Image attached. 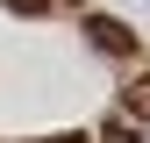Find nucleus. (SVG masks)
<instances>
[{
  "label": "nucleus",
  "mask_w": 150,
  "mask_h": 143,
  "mask_svg": "<svg viewBox=\"0 0 150 143\" xmlns=\"http://www.w3.org/2000/svg\"><path fill=\"white\" fill-rule=\"evenodd\" d=\"M86 36H93V50H107V57H136V29H129L122 14H86Z\"/></svg>",
  "instance_id": "obj_1"
},
{
  "label": "nucleus",
  "mask_w": 150,
  "mask_h": 143,
  "mask_svg": "<svg viewBox=\"0 0 150 143\" xmlns=\"http://www.w3.org/2000/svg\"><path fill=\"white\" fill-rule=\"evenodd\" d=\"M122 122H150V72H136L122 86Z\"/></svg>",
  "instance_id": "obj_2"
},
{
  "label": "nucleus",
  "mask_w": 150,
  "mask_h": 143,
  "mask_svg": "<svg viewBox=\"0 0 150 143\" xmlns=\"http://www.w3.org/2000/svg\"><path fill=\"white\" fill-rule=\"evenodd\" d=\"M100 143H136V122H122V115H115V122L100 129Z\"/></svg>",
  "instance_id": "obj_3"
},
{
  "label": "nucleus",
  "mask_w": 150,
  "mask_h": 143,
  "mask_svg": "<svg viewBox=\"0 0 150 143\" xmlns=\"http://www.w3.org/2000/svg\"><path fill=\"white\" fill-rule=\"evenodd\" d=\"M7 7H14V14H43L50 0H7Z\"/></svg>",
  "instance_id": "obj_4"
},
{
  "label": "nucleus",
  "mask_w": 150,
  "mask_h": 143,
  "mask_svg": "<svg viewBox=\"0 0 150 143\" xmlns=\"http://www.w3.org/2000/svg\"><path fill=\"white\" fill-rule=\"evenodd\" d=\"M57 143H93V136H57Z\"/></svg>",
  "instance_id": "obj_5"
}]
</instances>
